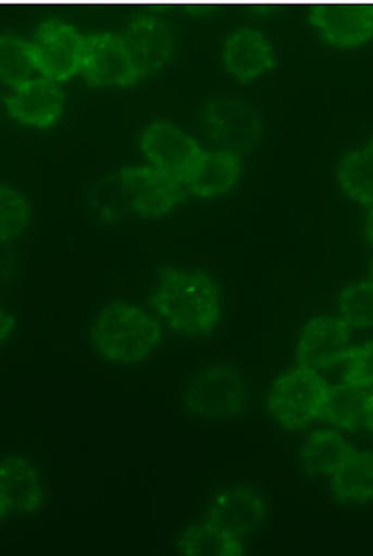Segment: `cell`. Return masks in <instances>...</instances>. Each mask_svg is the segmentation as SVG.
Wrapping results in <instances>:
<instances>
[{
	"label": "cell",
	"mask_w": 373,
	"mask_h": 556,
	"mask_svg": "<svg viewBox=\"0 0 373 556\" xmlns=\"http://www.w3.org/2000/svg\"><path fill=\"white\" fill-rule=\"evenodd\" d=\"M151 306L177 332L209 334L222 314L220 291L203 273L164 268L151 295Z\"/></svg>",
	"instance_id": "6da1fadb"
},
{
	"label": "cell",
	"mask_w": 373,
	"mask_h": 556,
	"mask_svg": "<svg viewBox=\"0 0 373 556\" xmlns=\"http://www.w3.org/2000/svg\"><path fill=\"white\" fill-rule=\"evenodd\" d=\"M162 339V327L133 304L116 302L99 313L91 327V340L107 359L138 363L148 357Z\"/></svg>",
	"instance_id": "7a4b0ae2"
},
{
	"label": "cell",
	"mask_w": 373,
	"mask_h": 556,
	"mask_svg": "<svg viewBox=\"0 0 373 556\" xmlns=\"http://www.w3.org/2000/svg\"><path fill=\"white\" fill-rule=\"evenodd\" d=\"M248 388L241 372L228 364L199 370L186 383L183 403L203 419H231L244 412Z\"/></svg>",
	"instance_id": "3957f363"
},
{
	"label": "cell",
	"mask_w": 373,
	"mask_h": 556,
	"mask_svg": "<svg viewBox=\"0 0 373 556\" xmlns=\"http://www.w3.org/2000/svg\"><path fill=\"white\" fill-rule=\"evenodd\" d=\"M326 390L316 370L299 367L273 383L269 407L285 428H302L322 413Z\"/></svg>",
	"instance_id": "277c9868"
},
{
	"label": "cell",
	"mask_w": 373,
	"mask_h": 556,
	"mask_svg": "<svg viewBox=\"0 0 373 556\" xmlns=\"http://www.w3.org/2000/svg\"><path fill=\"white\" fill-rule=\"evenodd\" d=\"M85 38L55 20L39 25L30 43L36 68L51 81H64L83 70Z\"/></svg>",
	"instance_id": "5b68a950"
},
{
	"label": "cell",
	"mask_w": 373,
	"mask_h": 556,
	"mask_svg": "<svg viewBox=\"0 0 373 556\" xmlns=\"http://www.w3.org/2000/svg\"><path fill=\"white\" fill-rule=\"evenodd\" d=\"M141 148L154 168L179 184L188 180L203 155L195 139L165 122H157L146 128Z\"/></svg>",
	"instance_id": "8992f818"
},
{
	"label": "cell",
	"mask_w": 373,
	"mask_h": 556,
	"mask_svg": "<svg viewBox=\"0 0 373 556\" xmlns=\"http://www.w3.org/2000/svg\"><path fill=\"white\" fill-rule=\"evenodd\" d=\"M204 117L212 138L233 154L251 150L261 139L262 118L241 99H213L206 108Z\"/></svg>",
	"instance_id": "52a82bcc"
},
{
	"label": "cell",
	"mask_w": 373,
	"mask_h": 556,
	"mask_svg": "<svg viewBox=\"0 0 373 556\" xmlns=\"http://www.w3.org/2000/svg\"><path fill=\"white\" fill-rule=\"evenodd\" d=\"M310 22L324 41L341 49H355L373 37V3H319Z\"/></svg>",
	"instance_id": "ba28073f"
},
{
	"label": "cell",
	"mask_w": 373,
	"mask_h": 556,
	"mask_svg": "<svg viewBox=\"0 0 373 556\" xmlns=\"http://www.w3.org/2000/svg\"><path fill=\"white\" fill-rule=\"evenodd\" d=\"M122 184L132 208L145 217L169 214L184 195L182 185L157 168H125L122 172Z\"/></svg>",
	"instance_id": "9c48e42d"
},
{
	"label": "cell",
	"mask_w": 373,
	"mask_h": 556,
	"mask_svg": "<svg viewBox=\"0 0 373 556\" xmlns=\"http://www.w3.org/2000/svg\"><path fill=\"white\" fill-rule=\"evenodd\" d=\"M83 71L95 85L129 86L139 78L124 39L112 33L85 38Z\"/></svg>",
	"instance_id": "30bf717a"
},
{
	"label": "cell",
	"mask_w": 373,
	"mask_h": 556,
	"mask_svg": "<svg viewBox=\"0 0 373 556\" xmlns=\"http://www.w3.org/2000/svg\"><path fill=\"white\" fill-rule=\"evenodd\" d=\"M265 515V502L257 490L233 486L223 490L212 500L208 509V521L238 538L256 531L264 521Z\"/></svg>",
	"instance_id": "8fae6325"
},
{
	"label": "cell",
	"mask_w": 373,
	"mask_h": 556,
	"mask_svg": "<svg viewBox=\"0 0 373 556\" xmlns=\"http://www.w3.org/2000/svg\"><path fill=\"white\" fill-rule=\"evenodd\" d=\"M350 330L344 320L318 317L304 328L298 343V361L304 368L333 366L349 355Z\"/></svg>",
	"instance_id": "7c38bea8"
},
{
	"label": "cell",
	"mask_w": 373,
	"mask_h": 556,
	"mask_svg": "<svg viewBox=\"0 0 373 556\" xmlns=\"http://www.w3.org/2000/svg\"><path fill=\"white\" fill-rule=\"evenodd\" d=\"M123 39L139 78L162 70L173 54V38L169 26L157 17L135 20Z\"/></svg>",
	"instance_id": "4fadbf2b"
},
{
	"label": "cell",
	"mask_w": 373,
	"mask_h": 556,
	"mask_svg": "<svg viewBox=\"0 0 373 556\" xmlns=\"http://www.w3.org/2000/svg\"><path fill=\"white\" fill-rule=\"evenodd\" d=\"M4 102L20 123L48 128L62 114L64 94L51 79L36 78L20 86Z\"/></svg>",
	"instance_id": "5bb4252c"
},
{
	"label": "cell",
	"mask_w": 373,
	"mask_h": 556,
	"mask_svg": "<svg viewBox=\"0 0 373 556\" xmlns=\"http://www.w3.org/2000/svg\"><path fill=\"white\" fill-rule=\"evenodd\" d=\"M223 61L226 70L243 81L261 76L276 65V58L261 31L241 29L226 39Z\"/></svg>",
	"instance_id": "9a60e30c"
},
{
	"label": "cell",
	"mask_w": 373,
	"mask_h": 556,
	"mask_svg": "<svg viewBox=\"0 0 373 556\" xmlns=\"http://www.w3.org/2000/svg\"><path fill=\"white\" fill-rule=\"evenodd\" d=\"M0 490L9 507L22 513H35L41 506V479L29 460L13 456L0 462Z\"/></svg>",
	"instance_id": "2e32d148"
},
{
	"label": "cell",
	"mask_w": 373,
	"mask_h": 556,
	"mask_svg": "<svg viewBox=\"0 0 373 556\" xmlns=\"http://www.w3.org/2000/svg\"><path fill=\"white\" fill-rule=\"evenodd\" d=\"M241 175V162L231 151L209 152L201 157L191 172L186 188L191 194L202 198L216 197L235 187Z\"/></svg>",
	"instance_id": "e0dca14e"
},
{
	"label": "cell",
	"mask_w": 373,
	"mask_h": 556,
	"mask_svg": "<svg viewBox=\"0 0 373 556\" xmlns=\"http://www.w3.org/2000/svg\"><path fill=\"white\" fill-rule=\"evenodd\" d=\"M355 448L332 430L312 433L301 450V466L309 475H333Z\"/></svg>",
	"instance_id": "ac0fdd59"
},
{
	"label": "cell",
	"mask_w": 373,
	"mask_h": 556,
	"mask_svg": "<svg viewBox=\"0 0 373 556\" xmlns=\"http://www.w3.org/2000/svg\"><path fill=\"white\" fill-rule=\"evenodd\" d=\"M333 493L343 502L373 498V453H352L333 473Z\"/></svg>",
	"instance_id": "d6986e66"
},
{
	"label": "cell",
	"mask_w": 373,
	"mask_h": 556,
	"mask_svg": "<svg viewBox=\"0 0 373 556\" xmlns=\"http://www.w3.org/2000/svg\"><path fill=\"white\" fill-rule=\"evenodd\" d=\"M338 180L352 200L373 207V137L363 148L343 159Z\"/></svg>",
	"instance_id": "ffe728a7"
},
{
	"label": "cell",
	"mask_w": 373,
	"mask_h": 556,
	"mask_svg": "<svg viewBox=\"0 0 373 556\" xmlns=\"http://www.w3.org/2000/svg\"><path fill=\"white\" fill-rule=\"evenodd\" d=\"M179 551L183 556H243L236 535L210 522L186 529L179 539Z\"/></svg>",
	"instance_id": "44dd1931"
},
{
	"label": "cell",
	"mask_w": 373,
	"mask_h": 556,
	"mask_svg": "<svg viewBox=\"0 0 373 556\" xmlns=\"http://www.w3.org/2000/svg\"><path fill=\"white\" fill-rule=\"evenodd\" d=\"M369 395L363 388L345 382L328 388L320 416L344 429H355L364 416Z\"/></svg>",
	"instance_id": "7402d4cb"
},
{
	"label": "cell",
	"mask_w": 373,
	"mask_h": 556,
	"mask_svg": "<svg viewBox=\"0 0 373 556\" xmlns=\"http://www.w3.org/2000/svg\"><path fill=\"white\" fill-rule=\"evenodd\" d=\"M33 68L30 43L16 36H0V78L18 89L29 81Z\"/></svg>",
	"instance_id": "603a6c76"
},
{
	"label": "cell",
	"mask_w": 373,
	"mask_h": 556,
	"mask_svg": "<svg viewBox=\"0 0 373 556\" xmlns=\"http://www.w3.org/2000/svg\"><path fill=\"white\" fill-rule=\"evenodd\" d=\"M339 311L348 326H373V287L370 282L352 283L339 296Z\"/></svg>",
	"instance_id": "cb8c5ba5"
},
{
	"label": "cell",
	"mask_w": 373,
	"mask_h": 556,
	"mask_svg": "<svg viewBox=\"0 0 373 556\" xmlns=\"http://www.w3.org/2000/svg\"><path fill=\"white\" fill-rule=\"evenodd\" d=\"M29 210L15 190L0 185V240H11L25 228Z\"/></svg>",
	"instance_id": "d4e9b609"
},
{
	"label": "cell",
	"mask_w": 373,
	"mask_h": 556,
	"mask_svg": "<svg viewBox=\"0 0 373 556\" xmlns=\"http://www.w3.org/2000/svg\"><path fill=\"white\" fill-rule=\"evenodd\" d=\"M346 382L359 388H373V341L349 353Z\"/></svg>",
	"instance_id": "484cf974"
},
{
	"label": "cell",
	"mask_w": 373,
	"mask_h": 556,
	"mask_svg": "<svg viewBox=\"0 0 373 556\" xmlns=\"http://www.w3.org/2000/svg\"><path fill=\"white\" fill-rule=\"evenodd\" d=\"M13 327H15V317L5 314L4 311L0 308V342L4 341L7 337L10 336Z\"/></svg>",
	"instance_id": "4316f807"
},
{
	"label": "cell",
	"mask_w": 373,
	"mask_h": 556,
	"mask_svg": "<svg viewBox=\"0 0 373 556\" xmlns=\"http://www.w3.org/2000/svg\"><path fill=\"white\" fill-rule=\"evenodd\" d=\"M363 417H364L365 424H368V427L373 432V393L371 395H369L368 402H365Z\"/></svg>",
	"instance_id": "83f0119b"
},
{
	"label": "cell",
	"mask_w": 373,
	"mask_h": 556,
	"mask_svg": "<svg viewBox=\"0 0 373 556\" xmlns=\"http://www.w3.org/2000/svg\"><path fill=\"white\" fill-rule=\"evenodd\" d=\"M365 231H368V236L370 240L373 242V207L370 211L368 220H365Z\"/></svg>",
	"instance_id": "f1b7e54d"
},
{
	"label": "cell",
	"mask_w": 373,
	"mask_h": 556,
	"mask_svg": "<svg viewBox=\"0 0 373 556\" xmlns=\"http://www.w3.org/2000/svg\"><path fill=\"white\" fill-rule=\"evenodd\" d=\"M9 503H7L4 495L2 493V490H0V519L3 518V516L9 513Z\"/></svg>",
	"instance_id": "f546056e"
},
{
	"label": "cell",
	"mask_w": 373,
	"mask_h": 556,
	"mask_svg": "<svg viewBox=\"0 0 373 556\" xmlns=\"http://www.w3.org/2000/svg\"><path fill=\"white\" fill-rule=\"evenodd\" d=\"M370 283L373 287V263H372V266H371V281H370Z\"/></svg>",
	"instance_id": "4dcf8cb0"
}]
</instances>
